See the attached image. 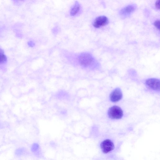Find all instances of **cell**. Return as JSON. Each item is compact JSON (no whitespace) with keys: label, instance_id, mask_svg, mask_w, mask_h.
<instances>
[{"label":"cell","instance_id":"cell-1","mask_svg":"<svg viewBox=\"0 0 160 160\" xmlns=\"http://www.w3.org/2000/svg\"><path fill=\"white\" fill-rule=\"evenodd\" d=\"M109 118L112 119H119L121 118L123 112L121 108L117 106H113L109 108L108 112Z\"/></svg>","mask_w":160,"mask_h":160},{"label":"cell","instance_id":"cell-2","mask_svg":"<svg viewBox=\"0 0 160 160\" xmlns=\"http://www.w3.org/2000/svg\"><path fill=\"white\" fill-rule=\"evenodd\" d=\"M100 146L102 152L105 154L111 152L114 148L113 142L109 139H106L102 141Z\"/></svg>","mask_w":160,"mask_h":160},{"label":"cell","instance_id":"cell-3","mask_svg":"<svg viewBox=\"0 0 160 160\" xmlns=\"http://www.w3.org/2000/svg\"><path fill=\"white\" fill-rule=\"evenodd\" d=\"M78 60L81 65L86 67L91 64L93 60V58L89 54L84 53L79 56Z\"/></svg>","mask_w":160,"mask_h":160},{"label":"cell","instance_id":"cell-4","mask_svg":"<svg viewBox=\"0 0 160 160\" xmlns=\"http://www.w3.org/2000/svg\"><path fill=\"white\" fill-rule=\"evenodd\" d=\"M108 23V19L106 17L101 16L98 17L95 19L93 23V26L94 27L98 28L107 25Z\"/></svg>","mask_w":160,"mask_h":160},{"label":"cell","instance_id":"cell-5","mask_svg":"<svg viewBox=\"0 0 160 160\" xmlns=\"http://www.w3.org/2000/svg\"><path fill=\"white\" fill-rule=\"evenodd\" d=\"M146 84L149 88L156 91L160 90V81L156 78H150L147 79Z\"/></svg>","mask_w":160,"mask_h":160},{"label":"cell","instance_id":"cell-6","mask_svg":"<svg viewBox=\"0 0 160 160\" xmlns=\"http://www.w3.org/2000/svg\"><path fill=\"white\" fill-rule=\"evenodd\" d=\"M122 96V93L121 89L119 88H117L111 93L110 96V99L113 102H117L121 99Z\"/></svg>","mask_w":160,"mask_h":160},{"label":"cell","instance_id":"cell-7","mask_svg":"<svg viewBox=\"0 0 160 160\" xmlns=\"http://www.w3.org/2000/svg\"><path fill=\"white\" fill-rule=\"evenodd\" d=\"M33 154L37 157L41 156L42 152L39 145L37 143L32 144L30 148Z\"/></svg>","mask_w":160,"mask_h":160},{"label":"cell","instance_id":"cell-8","mask_svg":"<svg viewBox=\"0 0 160 160\" xmlns=\"http://www.w3.org/2000/svg\"><path fill=\"white\" fill-rule=\"evenodd\" d=\"M135 7L133 5H128L121 11V13L124 15H127L133 12L135 10Z\"/></svg>","mask_w":160,"mask_h":160},{"label":"cell","instance_id":"cell-9","mask_svg":"<svg viewBox=\"0 0 160 160\" xmlns=\"http://www.w3.org/2000/svg\"><path fill=\"white\" fill-rule=\"evenodd\" d=\"M80 9V5L77 2H76L70 11V14L72 16L75 15L79 11Z\"/></svg>","mask_w":160,"mask_h":160},{"label":"cell","instance_id":"cell-10","mask_svg":"<svg viewBox=\"0 0 160 160\" xmlns=\"http://www.w3.org/2000/svg\"><path fill=\"white\" fill-rule=\"evenodd\" d=\"M7 60V57L4 54L3 50L0 48V64L5 62Z\"/></svg>","mask_w":160,"mask_h":160},{"label":"cell","instance_id":"cell-11","mask_svg":"<svg viewBox=\"0 0 160 160\" xmlns=\"http://www.w3.org/2000/svg\"><path fill=\"white\" fill-rule=\"evenodd\" d=\"M25 151V150L24 148H19L15 150V154L17 156H20L24 153Z\"/></svg>","mask_w":160,"mask_h":160},{"label":"cell","instance_id":"cell-12","mask_svg":"<svg viewBox=\"0 0 160 160\" xmlns=\"http://www.w3.org/2000/svg\"><path fill=\"white\" fill-rule=\"evenodd\" d=\"M154 25L159 30L160 28V21L159 20L156 21L154 23Z\"/></svg>","mask_w":160,"mask_h":160},{"label":"cell","instance_id":"cell-13","mask_svg":"<svg viewBox=\"0 0 160 160\" xmlns=\"http://www.w3.org/2000/svg\"><path fill=\"white\" fill-rule=\"evenodd\" d=\"M160 0H157L155 3V6L157 9H160Z\"/></svg>","mask_w":160,"mask_h":160}]
</instances>
